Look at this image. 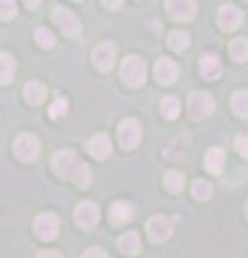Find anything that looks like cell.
Segmentation results:
<instances>
[{
  "label": "cell",
  "mask_w": 248,
  "mask_h": 258,
  "mask_svg": "<svg viewBox=\"0 0 248 258\" xmlns=\"http://www.w3.org/2000/svg\"><path fill=\"white\" fill-rule=\"evenodd\" d=\"M52 166H54V172H57L61 179L74 181L78 187L86 189L91 185V170H89V166L80 159V155L76 151L65 149V151L54 153Z\"/></svg>",
  "instance_id": "6da1fadb"
},
{
  "label": "cell",
  "mask_w": 248,
  "mask_h": 258,
  "mask_svg": "<svg viewBox=\"0 0 248 258\" xmlns=\"http://www.w3.org/2000/svg\"><path fill=\"white\" fill-rule=\"evenodd\" d=\"M121 78L130 88L142 86L145 84V78H147L145 60L138 58V56H127V58L121 62Z\"/></svg>",
  "instance_id": "7a4b0ae2"
},
{
  "label": "cell",
  "mask_w": 248,
  "mask_h": 258,
  "mask_svg": "<svg viewBox=\"0 0 248 258\" xmlns=\"http://www.w3.org/2000/svg\"><path fill=\"white\" fill-rule=\"evenodd\" d=\"M214 97L210 93H203V91H194L190 93L188 97V114L194 118V120H201L207 118L214 112Z\"/></svg>",
  "instance_id": "3957f363"
},
{
  "label": "cell",
  "mask_w": 248,
  "mask_h": 258,
  "mask_svg": "<svg viewBox=\"0 0 248 258\" xmlns=\"http://www.w3.org/2000/svg\"><path fill=\"white\" fill-rule=\"evenodd\" d=\"M39 151H41V144H39L37 136H33V134H22V136H18V140L13 142V153L20 161L37 159Z\"/></svg>",
  "instance_id": "277c9868"
},
{
  "label": "cell",
  "mask_w": 248,
  "mask_h": 258,
  "mask_svg": "<svg viewBox=\"0 0 248 258\" xmlns=\"http://www.w3.org/2000/svg\"><path fill=\"white\" fill-rule=\"evenodd\" d=\"M117 138H119V144L123 149H134L140 144V138H142V129H140V123L136 118H125L121 125L117 129Z\"/></svg>",
  "instance_id": "5b68a950"
},
{
  "label": "cell",
  "mask_w": 248,
  "mask_h": 258,
  "mask_svg": "<svg viewBox=\"0 0 248 258\" xmlns=\"http://www.w3.org/2000/svg\"><path fill=\"white\" fill-rule=\"evenodd\" d=\"M74 217H76V224L80 226V228L91 230L93 226L100 222V209L95 203H91V200H84V203H80L76 207Z\"/></svg>",
  "instance_id": "8992f818"
},
{
  "label": "cell",
  "mask_w": 248,
  "mask_h": 258,
  "mask_svg": "<svg viewBox=\"0 0 248 258\" xmlns=\"http://www.w3.org/2000/svg\"><path fill=\"white\" fill-rule=\"evenodd\" d=\"M147 235L154 243H164L173 235V224L164 215H154L147 222Z\"/></svg>",
  "instance_id": "52a82bcc"
},
{
  "label": "cell",
  "mask_w": 248,
  "mask_h": 258,
  "mask_svg": "<svg viewBox=\"0 0 248 258\" xmlns=\"http://www.w3.org/2000/svg\"><path fill=\"white\" fill-rule=\"evenodd\" d=\"M52 20H54V24L65 32L67 37H76L78 32H80V22H78V18L74 15V11H69V9H65V7H57L54 9V13H52Z\"/></svg>",
  "instance_id": "ba28073f"
},
{
  "label": "cell",
  "mask_w": 248,
  "mask_h": 258,
  "mask_svg": "<svg viewBox=\"0 0 248 258\" xmlns=\"http://www.w3.org/2000/svg\"><path fill=\"white\" fill-rule=\"evenodd\" d=\"M218 24H220L222 30L231 32V30H235V28H239L244 24V13L239 11L235 5L227 3V5H222L218 9Z\"/></svg>",
  "instance_id": "9c48e42d"
},
{
  "label": "cell",
  "mask_w": 248,
  "mask_h": 258,
  "mask_svg": "<svg viewBox=\"0 0 248 258\" xmlns=\"http://www.w3.org/2000/svg\"><path fill=\"white\" fill-rule=\"evenodd\" d=\"M35 232L39 235V239L43 241H52L59 235V217L54 213H41L37 215L35 220Z\"/></svg>",
  "instance_id": "30bf717a"
},
{
  "label": "cell",
  "mask_w": 248,
  "mask_h": 258,
  "mask_svg": "<svg viewBox=\"0 0 248 258\" xmlns=\"http://www.w3.org/2000/svg\"><path fill=\"white\" fill-rule=\"evenodd\" d=\"M115 54L117 47L113 41H102L97 47L93 50V62L100 71H110L115 64Z\"/></svg>",
  "instance_id": "8fae6325"
},
{
  "label": "cell",
  "mask_w": 248,
  "mask_h": 258,
  "mask_svg": "<svg viewBox=\"0 0 248 258\" xmlns=\"http://www.w3.org/2000/svg\"><path fill=\"white\" fill-rule=\"evenodd\" d=\"M166 9H169L171 18L177 22H188L196 15V5L190 0H173V3H166Z\"/></svg>",
  "instance_id": "7c38bea8"
},
{
  "label": "cell",
  "mask_w": 248,
  "mask_h": 258,
  "mask_svg": "<svg viewBox=\"0 0 248 258\" xmlns=\"http://www.w3.org/2000/svg\"><path fill=\"white\" fill-rule=\"evenodd\" d=\"M154 74H156V78H158V82L166 86V84H173L175 80H177L179 67H177V64H175L171 58H158L156 67H154Z\"/></svg>",
  "instance_id": "4fadbf2b"
},
{
  "label": "cell",
  "mask_w": 248,
  "mask_h": 258,
  "mask_svg": "<svg viewBox=\"0 0 248 258\" xmlns=\"http://www.w3.org/2000/svg\"><path fill=\"white\" fill-rule=\"evenodd\" d=\"M86 151L91 153L95 159H106L113 151V144H110V138L106 134H95L93 138L86 142Z\"/></svg>",
  "instance_id": "5bb4252c"
},
{
  "label": "cell",
  "mask_w": 248,
  "mask_h": 258,
  "mask_svg": "<svg viewBox=\"0 0 248 258\" xmlns=\"http://www.w3.org/2000/svg\"><path fill=\"white\" fill-rule=\"evenodd\" d=\"M199 69H201V76L205 80H216L220 76L222 71V64H220V58L214 54H203L201 60H199Z\"/></svg>",
  "instance_id": "9a60e30c"
},
{
  "label": "cell",
  "mask_w": 248,
  "mask_h": 258,
  "mask_svg": "<svg viewBox=\"0 0 248 258\" xmlns=\"http://www.w3.org/2000/svg\"><path fill=\"white\" fill-rule=\"evenodd\" d=\"M205 168L212 174H220L222 168H225V151L220 147H212L205 153Z\"/></svg>",
  "instance_id": "2e32d148"
},
{
  "label": "cell",
  "mask_w": 248,
  "mask_h": 258,
  "mask_svg": "<svg viewBox=\"0 0 248 258\" xmlns=\"http://www.w3.org/2000/svg\"><path fill=\"white\" fill-rule=\"evenodd\" d=\"M119 249H121L123 254L127 256H136L140 254L142 249V243H140V237L136 235V232H125V235L119 239Z\"/></svg>",
  "instance_id": "e0dca14e"
},
{
  "label": "cell",
  "mask_w": 248,
  "mask_h": 258,
  "mask_svg": "<svg viewBox=\"0 0 248 258\" xmlns=\"http://www.w3.org/2000/svg\"><path fill=\"white\" fill-rule=\"evenodd\" d=\"M45 86L41 82H28L26 86H24V99H26L30 106H39L43 99H45Z\"/></svg>",
  "instance_id": "ac0fdd59"
},
{
  "label": "cell",
  "mask_w": 248,
  "mask_h": 258,
  "mask_svg": "<svg viewBox=\"0 0 248 258\" xmlns=\"http://www.w3.org/2000/svg\"><path fill=\"white\" fill-rule=\"evenodd\" d=\"M15 74V60L11 54L0 52V84H9Z\"/></svg>",
  "instance_id": "d6986e66"
},
{
  "label": "cell",
  "mask_w": 248,
  "mask_h": 258,
  "mask_svg": "<svg viewBox=\"0 0 248 258\" xmlns=\"http://www.w3.org/2000/svg\"><path fill=\"white\" fill-rule=\"evenodd\" d=\"M132 213H134V209H132L130 203H115L113 207H110V220H113V224L130 222Z\"/></svg>",
  "instance_id": "ffe728a7"
},
{
  "label": "cell",
  "mask_w": 248,
  "mask_h": 258,
  "mask_svg": "<svg viewBox=\"0 0 248 258\" xmlns=\"http://www.w3.org/2000/svg\"><path fill=\"white\" fill-rule=\"evenodd\" d=\"M231 108H233L237 116L248 118V91L246 88H239V91L233 93V97H231Z\"/></svg>",
  "instance_id": "44dd1931"
},
{
  "label": "cell",
  "mask_w": 248,
  "mask_h": 258,
  "mask_svg": "<svg viewBox=\"0 0 248 258\" xmlns=\"http://www.w3.org/2000/svg\"><path fill=\"white\" fill-rule=\"evenodd\" d=\"M160 112H162V116H164V118L175 120V118L179 116V112H181L179 99H177V97H164L162 103H160Z\"/></svg>",
  "instance_id": "7402d4cb"
},
{
  "label": "cell",
  "mask_w": 248,
  "mask_h": 258,
  "mask_svg": "<svg viewBox=\"0 0 248 258\" xmlns=\"http://www.w3.org/2000/svg\"><path fill=\"white\" fill-rule=\"evenodd\" d=\"M183 183H186V179H183V174L179 170H169L164 174V187L171 194H179L183 189Z\"/></svg>",
  "instance_id": "603a6c76"
},
{
  "label": "cell",
  "mask_w": 248,
  "mask_h": 258,
  "mask_svg": "<svg viewBox=\"0 0 248 258\" xmlns=\"http://www.w3.org/2000/svg\"><path fill=\"white\" fill-rule=\"evenodd\" d=\"M229 52H231V56H233V60H237V62L246 60L248 58V39L246 37L233 39L231 45H229Z\"/></svg>",
  "instance_id": "cb8c5ba5"
},
{
  "label": "cell",
  "mask_w": 248,
  "mask_h": 258,
  "mask_svg": "<svg viewBox=\"0 0 248 258\" xmlns=\"http://www.w3.org/2000/svg\"><path fill=\"white\" fill-rule=\"evenodd\" d=\"M190 45V35L188 32H183V30H173L171 35H169V47L175 52H183L186 47Z\"/></svg>",
  "instance_id": "d4e9b609"
},
{
  "label": "cell",
  "mask_w": 248,
  "mask_h": 258,
  "mask_svg": "<svg viewBox=\"0 0 248 258\" xmlns=\"http://www.w3.org/2000/svg\"><path fill=\"white\" fill-rule=\"evenodd\" d=\"M212 194H214V187H212L210 181L196 179L194 183H192V196H194L196 200H207V198H212Z\"/></svg>",
  "instance_id": "484cf974"
},
{
  "label": "cell",
  "mask_w": 248,
  "mask_h": 258,
  "mask_svg": "<svg viewBox=\"0 0 248 258\" xmlns=\"http://www.w3.org/2000/svg\"><path fill=\"white\" fill-rule=\"evenodd\" d=\"M35 39L43 50H50V47H54V43H57V37H54V32L50 28H37Z\"/></svg>",
  "instance_id": "4316f807"
},
{
  "label": "cell",
  "mask_w": 248,
  "mask_h": 258,
  "mask_svg": "<svg viewBox=\"0 0 248 258\" xmlns=\"http://www.w3.org/2000/svg\"><path fill=\"white\" fill-rule=\"evenodd\" d=\"M18 13V5L11 0H0V20H13Z\"/></svg>",
  "instance_id": "83f0119b"
},
{
  "label": "cell",
  "mask_w": 248,
  "mask_h": 258,
  "mask_svg": "<svg viewBox=\"0 0 248 258\" xmlns=\"http://www.w3.org/2000/svg\"><path fill=\"white\" fill-rule=\"evenodd\" d=\"M67 108H69V106H67V101H65V99H61V97H59V99L50 106V116H52V118H61V116H65V114H67Z\"/></svg>",
  "instance_id": "f1b7e54d"
},
{
  "label": "cell",
  "mask_w": 248,
  "mask_h": 258,
  "mask_svg": "<svg viewBox=\"0 0 248 258\" xmlns=\"http://www.w3.org/2000/svg\"><path fill=\"white\" fill-rule=\"evenodd\" d=\"M235 149H237L239 155L248 159V134H239L235 138Z\"/></svg>",
  "instance_id": "f546056e"
},
{
  "label": "cell",
  "mask_w": 248,
  "mask_h": 258,
  "mask_svg": "<svg viewBox=\"0 0 248 258\" xmlns=\"http://www.w3.org/2000/svg\"><path fill=\"white\" fill-rule=\"evenodd\" d=\"M82 258H108V254L104 252L102 247H89L86 252L82 254Z\"/></svg>",
  "instance_id": "4dcf8cb0"
},
{
  "label": "cell",
  "mask_w": 248,
  "mask_h": 258,
  "mask_svg": "<svg viewBox=\"0 0 248 258\" xmlns=\"http://www.w3.org/2000/svg\"><path fill=\"white\" fill-rule=\"evenodd\" d=\"M37 258H63L59 252H54V249H45V252H41Z\"/></svg>",
  "instance_id": "1f68e13d"
},
{
  "label": "cell",
  "mask_w": 248,
  "mask_h": 258,
  "mask_svg": "<svg viewBox=\"0 0 248 258\" xmlns=\"http://www.w3.org/2000/svg\"><path fill=\"white\" fill-rule=\"evenodd\" d=\"M106 7H110V9H121V3H104Z\"/></svg>",
  "instance_id": "d6a6232c"
},
{
  "label": "cell",
  "mask_w": 248,
  "mask_h": 258,
  "mask_svg": "<svg viewBox=\"0 0 248 258\" xmlns=\"http://www.w3.org/2000/svg\"><path fill=\"white\" fill-rule=\"evenodd\" d=\"M28 5V9H37V7H39V3H26Z\"/></svg>",
  "instance_id": "836d02e7"
},
{
  "label": "cell",
  "mask_w": 248,
  "mask_h": 258,
  "mask_svg": "<svg viewBox=\"0 0 248 258\" xmlns=\"http://www.w3.org/2000/svg\"><path fill=\"white\" fill-rule=\"evenodd\" d=\"M246 215H248V203H246Z\"/></svg>",
  "instance_id": "e575fe53"
}]
</instances>
